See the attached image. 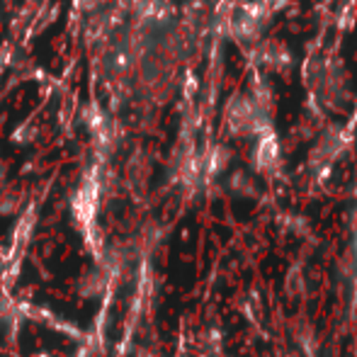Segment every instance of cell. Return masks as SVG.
<instances>
[{
	"mask_svg": "<svg viewBox=\"0 0 357 357\" xmlns=\"http://www.w3.org/2000/svg\"><path fill=\"white\" fill-rule=\"evenodd\" d=\"M22 209V192L17 190H3L0 192V216H15Z\"/></svg>",
	"mask_w": 357,
	"mask_h": 357,
	"instance_id": "obj_3",
	"label": "cell"
},
{
	"mask_svg": "<svg viewBox=\"0 0 357 357\" xmlns=\"http://www.w3.org/2000/svg\"><path fill=\"white\" fill-rule=\"evenodd\" d=\"M100 190H102V183H100L98 173H88L83 178V183L75 188L73 197H71V214L75 219V226L83 231L85 243L93 250L95 260L102 253V234L98 229V207H100Z\"/></svg>",
	"mask_w": 357,
	"mask_h": 357,
	"instance_id": "obj_1",
	"label": "cell"
},
{
	"mask_svg": "<svg viewBox=\"0 0 357 357\" xmlns=\"http://www.w3.org/2000/svg\"><path fill=\"white\" fill-rule=\"evenodd\" d=\"M100 0H75V5H78L80 10H85V13H90V10L98 8Z\"/></svg>",
	"mask_w": 357,
	"mask_h": 357,
	"instance_id": "obj_5",
	"label": "cell"
},
{
	"mask_svg": "<svg viewBox=\"0 0 357 357\" xmlns=\"http://www.w3.org/2000/svg\"><path fill=\"white\" fill-rule=\"evenodd\" d=\"M34 357H52V355H49V353H37Z\"/></svg>",
	"mask_w": 357,
	"mask_h": 357,
	"instance_id": "obj_7",
	"label": "cell"
},
{
	"mask_svg": "<svg viewBox=\"0 0 357 357\" xmlns=\"http://www.w3.org/2000/svg\"><path fill=\"white\" fill-rule=\"evenodd\" d=\"M5 175H8V168L0 165V192H3V185H5Z\"/></svg>",
	"mask_w": 357,
	"mask_h": 357,
	"instance_id": "obj_6",
	"label": "cell"
},
{
	"mask_svg": "<svg viewBox=\"0 0 357 357\" xmlns=\"http://www.w3.org/2000/svg\"><path fill=\"white\" fill-rule=\"evenodd\" d=\"M34 139V132H29V127H20L17 132L13 134V142L15 144H29Z\"/></svg>",
	"mask_w": 357,
	"mask_h": 357,
	"instance_id": "obj_4",
	"label": "cell"
},
{
	"mask_svg": "<svg viewBox=\"0 0 357 357\" xmlns=\"http://www.w3.org/2000/svg\"><path fill=\"white\" fill-rule=\"evenodd\" d=\"M75 289H78V296H83V299H98V296H102L105 291L112 289V282H109L107 275L95 265V268L85 270V273L80 275Z\"/></svg>",
	"mask_w": 357,
	"mask_h": 357,
	"instance_id": "obj_2",
	"label": "cell"
}]
</instances>
